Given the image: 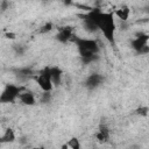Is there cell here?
I'll return each instance as SVG.
<instances>
[{"label":"cell","mask_w":149,"mask_h":149,"mask_svg":"<svg viewBox=\"0 0 149 149\" xmlns=\"http://www.w3.org/2000/svg\"><path fill=\"white\" fill-rule=\"evenodd\" d=\"M104 80H105V79H104L102 74L94 72V73H91V74L85 79L84 86H85L87 90L93 91V90H97L99 86H101L102 83H104Z\"/></svg>","instance_id":"7"},{"label":"cell","mask_w":149,"mask_h":149,"mask_svg":"<svg viewBox=\"0 0 149 149\" xmlns=\"http://www.w3.org/2000/svg\"><path fill=\"white\" fill-rule=\"evenodd\" d=\"M148 41H149V35L147 33H137L135 35V37L130 41V45L132 48L140 55H147L149 52V45H148Z\"/></svg>","instance_id":"5"},{"label":"cell","mask_w":149,"mask_h":149,"mask_svg":"<svg viewBox=\"0 0 149 149\" xmlns=\"http://www.w3.org/2000/svg\"><path fill=\"white\" fill-rule=\"evenodd\" d=\"M35 83L37 84V86L41 88L42 92H51L54 88V84L50 77V72H49V66L43 68L41 71H38L37 74L33 76Z\"/></svg>","instance_id":"4"},{"label":"cell","mask_w":149,"mask_h":149,"mask_svg":"<svg viewBox=\"0 0 149 149\" xmlns=\"http://www.w3.org/2000/svg\"><path fill=\"white\" fill-rule=\"evenodd\" d=\"M5 37L8 38V40H15V38H16V35H15L14 33L9 31V33H6V34H5Z\"/></svg>","instance_id":"18"},{"label":"cell","mask_w":149,"mask_h":149,"mask_svg":"<svg viewBox=\"0 0 149 149\" xmlns=\"http://www.w3.org/2000/svg\"><path fill=\"white\" fill-rule=\"evenodd\" d=\"M51 100V92H43L41 95V101L42 102H49Z\"/></svg>","instance_id":"16"},{"label":"cell","mask_w":149,"mask_h":149,"mask_svg":"<svg viewBox=\"0 0 149 149\" xmlns=\"http://www.w3.org/2000/svg\"><path fill=\"white\" fill-rule=\"evenodd\" d=\"M86 15L94 22L98 31H101L104 37L112 45L115 44V31L116 23L113 12H102L100 8H91Z\"/></svg>","instance_id":"1"},{"label":"cell","mask_w":149,"mask_h":149,"mask_svg":"<svg viewBox=\"0 0 149 149\" xmlns=\"http://www.w3.org/2000/svg\"><path fill=\"white\" fill-rule=\"evenodd\" d=\"M113 14H114V16H116L120 21L126 22V21L129 19V15H130V8H129L127 5H121L120 7H118L116 9L113 10Z\"/></svg>","instance_id":"10"},{"label":"cell","mask_w":149,"mask_h":149,"mask_svg":"<svg viewBox=\"0 0 149 149\" xmlns=\"http://www.w3.org/2000/svg\"><path fill=\"white\" fill-rule=\"evenodd\" d=\"M71 42H73L76 44L83 64H91L99 58L100 45L97 40L85 38V37L73 35L71 38Z\"/></svg>","instance_id":"2"},{"label":"cell","mask_w":149,"mask_h":149,"mask_svg":"<svg viewBox=\"0 0 149 149\" xmlns=\"http://www.w3.org/2000/svg\"><path fill=\"white\" fill-rule=\"evenodd\" d=\"M109 136H111V132H109V128L105 125H101L95 134V139L99 141V142H107L109 140Z\"/></svg>","instance_id":"11"},{"label":"cell","mask_w":149,"mask_h":149,"mask_svg":"<svg viewBox=\"0 0 149 149\" xmlns=\"http://www.w3.org/2000/svg\"><path fill=\"white\" fill-rule=\"evenodd\" d=\"M73 28L71 26H63L57 28V33L55 35V38L59 43H68L71 41L73 36Z\"/></svg>","instance_id":"6"},{"label":"cell","mask_w":149,"mask_h":149,"mask_svg":"<svg viewBox=\"0 0 149 149\" xmlns=\"http://www.w3.org/2000/svg\"><path fill=\"white\" fill-rule=\"evenodd\" d=\"M8 6H9V2H8L7 0H2L1 3H0V8H1V10H6V9L8 8Z\"/></svg>","instance_id":"17"},{"label":"cell","mask_w":149,"mask_h":149,"mask_svg":"<svg viewBox=\"0 0 149 149\" xmlns=\"http://www.w3.org/2000/svg\"><path fill=\"white\" fill-rule=\"evenodd\" d=\"M52 29H54V24H52V22H47L45 24H43V26L41 27L40 33H42V34H44V33H49V31H51Z\"/></svg>","instance_id":"14"},{"label":"cell","mask_w":149,"mask_h":149,"mask_svg":"<svg viewBox=\"0 0 149 149\" xmlns=\"http://www.w3.org/2000/svg\"><path fill=\"white\" fill-rule=\"evenodd\" d=\"M19 100L21 101V104H23L26 106H34V105H36V97H35V94L30 90H27L26 87H23V90L20 92Z\"/></svg>","instance_id":"8"},{"label":"cell","mask_w":149,"mask_h":149,"mask_svg":"<svg viewBox=\"0 0 149 149\" xmlns=\"http://www.w3.org/2000/svg\"><path fill=\"white\" fill-rule=\"evenodd\" d=\"M23 87L16 84H6L0 93V104H14L19 99V94Z\"/></svg>","instance_id":"3"},{"label":"cell","mask_w":149,"mask_h":149,"mask_svg":"<svg viewBox=\"0 0 149 149\" xmlns=\"http://www.w3.org/2000/svg\"><path fill=\"white\" fill-rule=\"evenodd\" d=\"M16 140V135L13 128L7 127L3 130V134L0 136V143H12Z\"/></svg>","instance_id":"12"},{"label":"cell","mask_w":149,"mask_h":149,"mask_svg":"<svg viewBox=\"0 0 149 149\" xmlns=\"http://www.w3.org/2000/svg\"><path fill=\"white\" fill-rule=\"evenodd\" d=\"M148 107L147 106H141V107H139L137 109H136V114H140V115H142V116H147L148 115Z\"/></svg>","instance_id":"15"},{"label":"cell","mask_w":149,"mask_h":149,"mask_svg":"<svg viewBox=\"0 0 149 149\" xmlns=\"http://www.w3.org/2000/svg\"><path fill=\"white\" fill-rule=\"evenodd\" d=\"M63 148H71V149H79L80 148V143H79V140L77 137H72L68 141L66 144L63 146Z\"/></svg>","instance_id":"13"},{"label":"cell","mask_w":149,"mask_h":149,"mask_svg":"<svg viewBox=\"0 0 149 149\" xmlns=\"http://www.w3.org/2000/svg\"><path fill=\"white\" fill-rule=\"evenodd\" d=\"M49 72H50V77L52 80L54 86H58L62 83V78H63V70L59 66H49Z\"/></svg>","instance_id":"9"}]
</instances>
